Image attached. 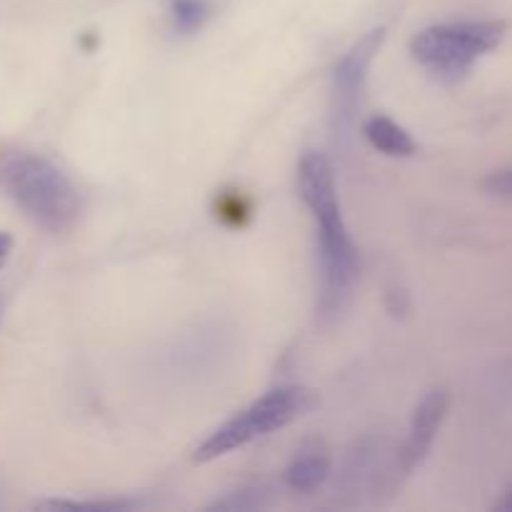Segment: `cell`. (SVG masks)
<instances>
[{"instance_id":"cell-1","label":"cell","mask_w":512,"mask_h":512,"mask_svg":"<svg viewBox=\"0 0 512 512\" xmlns=\"http://www.w3.org/2000/svg\"><path fill=\"white\" fill-rule=\"evenodd\" d=\"M300 198L318 223V268H320V300L323 318H335L353 293L358 278V253L345 228L340 213L338 188H335L333 165L325 155L308 153L298 165Z\"/></svg>"},{"instance_id":"cell-2","label":"cell","mask_w":512,"mask_h":512,"mask_svg":"<svg viewBox=\"0 0 512 512\" xmlns=\"http://www.w3.org/2000/svg\"><path fill=\"white\" fill-rule=\"evenodd\" d=\"M0 190L48 233H65L80 218V193L73 180L38 153H0Z\"/></svg>"},{"instance_id":"cell-3","label":"cell","mask_w":512,"mask_h":512,"mask_svg":"<svg viewBox=\"0 0 512 512\" xmlns=\"http://www.w3.org/2000/svg\"><path fill=\"white\" fill-rule=\"evenodd\" d=\"M508 25L503 20H460L420 30L410 40V53L425 70L445 83H458L475 63L498 48Z\"/></svg>"},{"instance_id":"cell-4","label":"cell","mask_w":512,"mask_h":512,"mask_svg":"<svg viewBox=\"0 0 512 512\" xmlns=\"http://www.w3.org/2000/svg\"><path fill=\"white\" fill-rule=\"evenodd\" d=\"M315 403H318L315 393L310 388H303V385H285V388L270 390L263 398L255 400L253 405L240 410L228 423L213 430L195 448L193 460L195 463H210V460L223 458V455L248 445L250 440L263 438V435L285 428L293 420H298L300 415L313 410Z\"/></svg>"},{"instance_id":"cell-5","label":"cell","mask_w":512,"mask_h":512,"mask_svg":"<svg viewBox=\"0 0 512 512\" xmlns=\"http://www.w3.org/2000/svg\"><path fill=\"white\" fill-rule=\"evenodd\" d=\"M385 40V28L370 30L358 40L333 68V123L335 130L345 133L358 113L360 93L368 78L370 63Z\"/></svg>"},{"instance_id":"cell-6","label":"cell","mask_w":512,"mask_h":512,"mask_svg":"<svg viewBox=\"0 0 512 512\" xmlns=\"http://www.w3.org/2000/svg\"><path fill=\"white\" fill-rule=\"evenodd\" d=\"M448 408V390H433V393H428L420 400V405L415 408L413 415V425H410V435L398 455V470L403 478L413 473V470L425 460L435 435H438L440 423H443L445 415H448Z\"/></svg>"},{"instance_id":"cell-7","label":"cell","mask_w":512,"mask_h":512,"mask_svg":"<svg viewBox=\"0 0 512 512\" xmlns=\"http://www.w3.org/2000/svg\"><path fill=\"white\" fill-rule=\"evenodd\" d=\"M363 135L375 150H380L383 155H390V158H410L418 150L413 135L403 125L390 120L388 115H373V118L365 120Z\"/></svg>"},{"instance_id":"cell-8","label":"cell","mask_w":512,"mask_h":512,"mask_svg":"<svg viewBox=\"0 0 512 512\" xmlns=\"http://www.w3.org/2000/svg\"><path fill=\"white\" fill-rule=\"evenodd\" d=\"M330 475V460L323 450H303L293 463L285 468L283 480L290 490L295 493H313L320 485L328 480Z\"/></svg>"},{"instance_id":"cell-9","label":"cell","mask_w":512,"mask_h":512,"mask_svg":"<svg viewBox=\"0 0 512 512\" xmlns=\"http://www.w3.org/2000/svg\"><path fill=\"white\" fill-rule=\"evenodd\" d=\"M210 18L208 0H173V23L180 33H195Z\"/></svg>"},{"instance_id":"cell-10","label":"cell","mask_w":512,"mask_h":512,"mask_svg":"<svg viewBox=\"0 0 512 512\" xmlns=\"http://www.w3.org/2000/svg\"><path fill=\"white\" fill-rule=\"evenodd\" d=\"M40 508L50 510H95V512H113V510H125L128 503H118V500H110V503H100V500H93V503H70V500H53V503H43Z\"/></svg>"},{"instance_id":"cell-11","label":"cell","mask_w":512,"mask_h":512,"mask_svg":"<svg viewBox=\"0 0 512 512\" xmlns=\"http://www.w3.org/2000/svg\"><path fill=\"white\" fill-rule=\"evenodd\" d=\"M483 188L490 195H498V198H512V170H498L490 178H485Z\"/></svg>"},{"instance_id":"cell-12","label":"cell","mask_w":512,"mask_h":512,"mask_svg":"<svg viewBox=\"0 0 512 512\" xmlns=\"http://www.w3.org/2000/svg\"><path fill=\"white\" fill-rule=\"evenodd\" d=\"M10 250H13V238H10L8 233H3V230H0V268H3L5 260L10 258Z\"/></svg>"},{"instance_id":"cell-13","label":"cell","mask_w":512,"mask_h":512,"mask_svg":"<svg viewBox=\"0 0 512 512\" xmlns=\"http://www.w3.org/2000/svg\"><path fill=\"white\" fill-rule=\"evenodd\" d=\"M495 510H503V512H512V490L508 495H505L503 500H500L498 505H495Z\"/></svg>"},{"instance_id":"cell-14","label":"cell","mask_w":512,"mask_h":512,"mask_svg":"<svg viewBox=\"0 0 512 512\" xmlns=\"http://www.w3.org/2000/svg\"><path fill=\"white\" fill-rule=\"evenodd\" d=\"M0 313H3V308H0Z\"/></svg>"}]
</instances>
